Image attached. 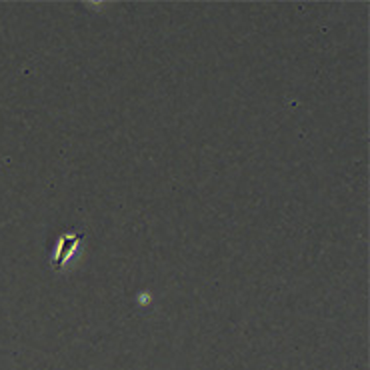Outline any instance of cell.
Listing matches in <instances>:
<instances>
[{
    "mask_svg": "<svg viewBox=\"0 0 370 370\" xmlns=\"http://www.w3.org/2000/svg\"><path fill=\"white\" fill-rule=\"evenodd\" d=\"M82 232H78V234H72V236H62V240H60V244H58V252H56V260L52 262L54 264V268H62V264L70 258V254H72V250L76 248V244H78V240H82Z\"/></svg>",
    "mask_w": 370,
    "mask_h": 370,
    "instance_id": "1",
    "label": "cell"
}]
</instances>
